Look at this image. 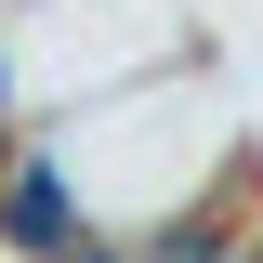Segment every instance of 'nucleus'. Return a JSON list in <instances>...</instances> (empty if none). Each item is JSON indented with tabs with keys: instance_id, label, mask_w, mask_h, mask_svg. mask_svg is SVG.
I'll return each mask as SVG.
<instances>
[{
	"instance_id": "2",
	"label": "nucleus",
	"mask_w": 263,
	"mask_h": 263,
	"mask_svg": "<svg viewBox=\"0 0 263 263\" xmlns=\"http://www.w3.org/2000/svg\"><path fill=\"white\" fill-rule=\"evenodd\" d=\"M197 53H211L197 0H13L0 13V105H13V132H53L105 92L197 66Z\"/></svg>"
},
{
	"instance_id": "1",
	"label": "nucleus",
	"mask_w": 263,
	"mask_h": 263,
	"mask_svg": "<svg viewBox=\"0 0 263 263\" xmlns=\"http://www.w3.org/2000/svg\"><path fill=\"white\" fill-rule=\"evenodd\" d=\"M27 158L53 171L66 224H79V263L92 250H145V237H171V224H197V211H224V197L263 184V145H250V105H237L224 53H197L171 79H145V92H105L79 119L27 132Z\"/></svg>"
},
{
	"instance_id": "3",
	"label": "nucleus",
	"mask_w": 263,
	"mask_h": 263,
	"mask_svg": "<svg viewBox=\"0 0 263 263\" xmlns=\"http://www.w3.org/2000/svg\"><path fill=\"white\" fill-rule=\"evenodd\" d=\"M0 13H13V0H0Z\"/></svg>"
}]
</instances>
